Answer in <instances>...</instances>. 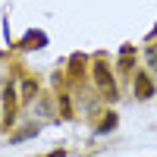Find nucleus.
I'll use <instances>...</instances> for the list:
<instances>
[{"label":"nucleus","instance_id":"nucleus-4","mask_svg":"<svg viewBox=\"0 0 157 157\" xmlns=\"http://www.w3.org/2000/svg\"><path fill=\"white\" fill-rule=\"evenodd\" d=\"M47 157H63V151H50V154H47Z\"/></svg>","mask_w":157,"mask_h":157},{"label":"nucleus","instance_id":"nucleus-3","mask_svg":"<svg viewBox=\"0 0 157 157\" xmlns=\"http://www.w3.org/2000/svg\"><path fill=\"white\" fill-rule=\"evenodd\" d=\"M148 60H151V66L157 69V47H151V50H148Z\"/></svg>","mask_w":157,"mask_h":157},{"label":"nucleus","instance_id":"nucleus-1","mask_svg":"<svg viewBox=\"0 0 157 157\" xmlns=\"http://www.w3.org/2000/svg\"><path fill=\"white\" fill-rule=\"evenodd\" d=\"M94 82L107 91V94H113V78H110V72H107V66H104V63H98V66H94Z\"/></svg>","mask_w":157,"mask_h":157},{"label":"nucleus","instance_id":"nucleus-2","mask_svg":"<svg viewBox=\"0 0 157 157\" xmlns=\"http://www.w3.org/2000/svg\"><path fill=\"white\" fill-rule=\"evenodd\" d=\"M135 85H138V98H151L154 88H151V78H148V75L138 72V75H135Z\"/></svg>","mask_w":157,"mask_h":157}]
</instances>
